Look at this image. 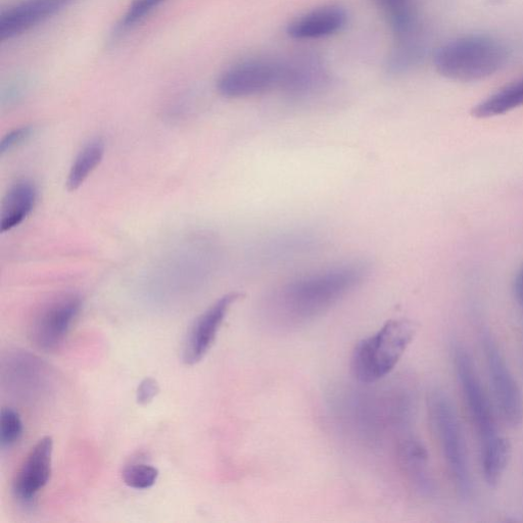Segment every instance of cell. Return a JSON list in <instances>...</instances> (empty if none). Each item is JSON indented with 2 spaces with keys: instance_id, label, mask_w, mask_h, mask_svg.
<instances>
[{
  "instance_id": "5bb4252c",
  "label": "cell",
  "mask_w": 523,
  "mask_h": 523,
  "mask_svg": "<svg viewBox=\"0 0 523 523\" xmlns=\"http://www.w3.org/2000/svg\"><path fill=\"white\" fill-rule=\"evenodd\" d=\"M326 80L323 64L313 56H299L281 63L280 86L292 94H307L320 88Z\"/></svg>"
},
{
  "instance_id": "9c48e42d",
  "label": "cell",
  "mask_w": 523,
  "mask_h": 523,
  "mask_svg": "<svg viewBox=\"0 0 523 523\" xmlns=\"http://www.w3.org/2000/svg\"><path fill=\"white\" fill-rule=\"evenodd\" d=\"M54 441L40 439L20 465L13 481V495L25 506L33 505L38 493L51 480Z\"/></svg>"
},
{
  "instance_id": "ffe728a7",
  "label": "cell",
  "mask_w": 523,
  "mask_h": 523,
  "mask_svg": "<svg viewBox=\"0 0 523 523\" xmlns=\"http://www.w3.org/2000/svg\"><path fill=\"white\" fill-rule=\"evenodd\" d=\"M167 2L169 0H131L112 33L113 38H119L133 30Z\"/></svg>"
},
{
  "instance_id": "cb8c5ba5",
  "label": "cell",
  "mask_w": 523,
  "mask_h": 523,
  "mask_svg": "<svg viewBox=\"0 0 523 523\" xmlns=\"http://www.w3.org/2000/svg\"><path fill=\"white\" fill-rule=\"evenodd\" d=\"M160 388L157 380L152 377H147L137 388L136 400L140 405H148L158 396Z\"/></svg>"
},
{
  "instance_id": "3957f363",
  "label": "cell",
  "mask_w": 523,
  "mask_h": 523,
  "mask_svg": "<svg viewBox=\"0 0 523 523\" xmlns=\"http://www.w3.org/2000/svg\"><path fill=\"white\" fill-rule=\"evenodd\" d=\"M509 58L507 47L487 34H469L449 41L437 51L434 63L447 79L484 80L500 71Z\"/></svg>"
},
{
  "instance_id": "52a82bcc",
  "label": "cell",
  "mask_w": 523,
  "mask_h": 523,
  "mask_svg": "<svg viewBox=\"0 0 523 523\" xmlns=\"http://www.w3.org/2000/svg\"><path fill=\"white\" fill-rule=\"evenodd\" d=\"M481 345L497 408L513 427L523 422V396L516 379L491 331H481Z\"/></svg>"
},
{
  "instance_id": "30bf717a",
  "label": "cell",
  "mask_w": 523,
  "mask_h": 523,
  "mask_svg": "<svg viewBox=\"0 0 523 523\" xmlns=\"http://www.w3.org/2000/svg\"><path fill=\"white\" fill-rule=\"evenodd\" d=\"M240 298L239 293L223 296L195 321L184 342L182 358L185 364L195 365L205 358L229 310Z\"/></svg>"
},
{
  "instance_id": "7c38bea8",
  "label": "cell",
  "mask_w": 523,
  "mask_h": 523,
  "mask_svg": "<svg viewBox=\"0 0 523 523\" xmlns=\"http://www.w3.org/2000/svg\"><path fill=\"white\" fill-rule=\"evenodd\" d=\"M397 455L400 467L413 489L421 496L431 497L435 492V482L429 454L413 430L399 437Z\"/></svg>"
},
{
  "instance_id": "ba28073f",
  "label": "cell",
  "mask_w": 523,
  "mask_h": 523,
  "mask_svg": "<svg viewBox=\"0 0 523 523\" xmlns=\"http://www.w3.org/2000/svg\"><path fill=\"white\" fill-rule=\"evenodd\" d=\"M281 63L249 60L227 69L217 81V89L228 99H243L279 88Z\"/></svg>"
},
{
  "instance_id": "44dd1931",
  "label": "cell",
  "mask_w": 523,
  "mask_h": 523,
  "mask_svg": "<svg viewBox=\"0 0 523 523\" xmlns=\"http://www.w3.org/2000/svg\"><path fill=\"white\" fill-rule=\"evenodd\" d=\"M124 483L135 490H147L158 481L159 470L146 463H133L126 466L122 472Z\"/></svg>"
},
{
  "instance_id": "ac0fdd59",
  "label": "cell",
  "mask_w": 523,
  "mask_h": 523,
  "mask_svg": "<svg viewBox=\"0 0 523 523\" xmlns=\"http://www.w3.org/2000/svg\"><path fill=\"white\" fill-rule=\"evenodd\" d=\"M372 3L383 11L395 37L421 28L414 0H372Z\"/></svg>"
},
{
  "instance_id": "2e32d148",
  "label": "cell",
  "mask_w": 523,
  "mask_h": 523,
  "mask_svg": "<svg viewBox=\"0 0 523 523\" xmlns=\"http://www.w3.org/2000/svg\"><path fill=\"white\" fill-rule=\"evenodd\" d=\"M523 107V77L502 87L472 110L475 118L487 119Z\"/></svg>"
},
{
  "instance_id": "277c9868",
  "label": "cell",
  "mask_w": 523,
  "mask_h": 523,
  "mask_svg": "<svg viewBox=\"0 0 523 523\" xmlns=\"http://www.w3.org/2000/svg\"><path fill=\"white\" fill-rule=\"evenodd\" d=\"M416 327L406 319L388 321L370 337L361 340L351 357L357 382L372 385L388 376L414 340Z\"/></svg>"
},
{
  "instance_id": "e0dca14e",
  "label": "cell",
  "mask_w": 523,
  "mask_h": 523,
  "mask_svg": "<svg viewBox=\"0 0 523 523\" xmlns=\"http://www.w3.org/2000/svg\"><path fill=\"white\" fill-rule=\"evenodd\" d=\"M42 362L27 353H17L8 362L7 374L10 385L17 386V391L25 394L35 393L37 380H44L46 370Z\"/></svg>"
},
{
  "instance_id": "9a60e30c",
  "label": "cell",
  "mask_w": 523,
  "mask_h": 523,
  "mask_svg": "<svg viewBox=\"0 0 523 523\" xmlns=\"http://www.w3.org/2000/svg\"><path fill=\"white\" fill-rule=\"evenodd\" d=\"M37 201V189L29 180H20L9 190L2 210V231L19 226L33 211Z\"/></svg>"
},
{
  "instance_id": "5b68a950",
  "label": "cell",
  "mask_w": 523,
  "mask_h": 523,
  "mask_svg": "<svg viewBox=\"0 0 523 523\" xmlns=\"http://www.w3.org/2000/svg\"><path fill=\"white\" fill-rule=\"evenodd\" d=\"M427 409L454 488L462 500L468 501L473 494V483L455 407L445 392L435 390L427 400Z\"/></svg>"
},
{
  "instance_id": "8fae6325",
  "label": "cell",
  "mask_w": 523,
  "mask_h": 523,
  "mask_svg": "<svg viewBox=\"0 0 523 523\" xmlns=\"http://www.w3.org/2000/svg\"><path fill=\"white\" fill-rule=\"evenodd\" d=\"M75 2L76 0H22L0 15V40H11L30 31Z\"/></svg>"
},
{
  "instance_id": "d4e9b609",
  "label": "cell",
  "mask_w": 523,
  "mask_h": 523,
  "mask_svg": "<svg viewBox=\"0 0 523 523\" xmlns=\"http://www.w3.org/2000/svg\"><path fill=\"white\" fill-rule=\"evenodd\" d=\"M513 290L516 301L523 309V267L520 269V271L515 277Z\"/></svg>"
},
{
  "instance_id": "7402d4cb",
  "label": "cell",
  "mask_w": 523,
  "mask_h": 523,
  "mask_svg": "<svg viewBox=\"0 0 523 523\" xmlns=\"http://www.w3.org/2000/svg\"><path fill=\"white\" fill-rule=\"evenodd\" d=\"M23 422L17 411L4 408L0 414V443L3 448H11L23 435Z\"/></svg>"
},
{
  "instance_id": "d6986e66",
  "label": "cell",
  "mask_w": 523,
  "mask_h": 523,
  "mask_svg": "<svg viewBox=\"0 0 523 523\" xmlns=\"http://www.w3.org/2000/svg\"><path fill=\"white\" fill-rule=\"evenodd\" d=\"M105 150V141L101 138L92 139L84 146L74 160L68 175L67 186L71 192L78 189L97 169L103 161Z\"/></svg>"
},
{
  "instance_id": "4fadbf2b",
  "label": "cell",
  "mask_w": 523,
  "mask_h": 523,
  "mask_svg": "<svg viewBox=\"0 0 523 523\" xmlns=\"http://www.w3.org/2000/svg\"><path fill=\"white\" fill-rule=\"evenodd\" d=\"M347 13L339 6H325L293 21L288 27L290 37L298 40L319 39L340 32L347 24Z\"/></svg>"
},
{
  "instance_id": "6da1fadb",
  "label": "cell",
  "mask_w": 523,
  "mask_h": 523,
  "mask_svg": "<svg viewBox=\"0 0 523 523\" xmlns=\"http://www.w3.org/2000/svg\"><path fill=\"white\" fill-rule=\"evenodd\" d=\"M367 268L346 263L317 271L284 284L266 301L267 320L279 328L304 325L327 312L363 281Z\"/></svg>"
},
{
  "instance_id": "603a6c76",
  "label": "cell",
  "mask_w": 523,
  "mask_h": 523,
  "mask_svg": "<svg viewBox=\"0 0 523 523\" xmlns=\"http://www.w3.org/2000/svg\"><path fill=\"white\" fill-rule=\"evenodd\" d=\"M32 131V127L23 126L7 134L2 141V145H0V153L5 155L22 145L31 136Z\"/></svg>"
},
{
  "instance_id": "7a4b0ae2",
  "label": "cell",
  "mask_w": 523,
  "mask_h": 523,
  "mask_svg": "<svg viewBox=\"0 0 523 523\" xmlns=\"http://www.w3.org/2000/svg\"><path fill=\"white\" fill-rule=\"evenodd\" d=\"M452 355L462 396L478 436L484 478L490 487H496L508 466L511 447L500 430L495 409L470 354L455 343Z\"/></svg>"
},
{
  "instance_id": "8992f818",
  "label": "cell",
  "mask_w": 523,
  "mask_h": 523,
  "mask_svg": "<svg viewBox=\"0 0 523 523\" xmlns=\"http://www.w3.org/2000/svg\"><path fill=\"white\" fill-rule=\"evenodd\" d=\"M82 307L76 294L60 295L43 304L33 316L29 337L40 351L53 353L65 344Z\"/></svg>"
}]
</instances>
